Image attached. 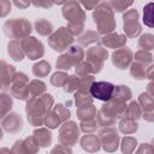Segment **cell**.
I'll return each mask as SVG.
<instances>
[{
    "label": "cell",
    "instance_id": "30",
    "mask_svg": "<svg viewBox=\"0 0 154 154\" xmlns=\"http://www.w3.org/2000/svg\"><path fill=\"white\" fill-rule=\"evenodd\" d=\"M11 10V4L8 0H0V17H5Z\"/></svg>",
    "mask_w": 154,
    "mask_h": 154
},
{
    "label": "cell",
    "instance_id": "34",
    "mask_svg": "<svg viewBox=\"0 0 154 154\" xmlns=\"http://www.w3.org/2000/svg\"><path fill=\"white\" fill-rule=\"evenodd\" d=\"M1 137H2V135H1V130H0V140H1Z\"/></svg>",
    "mask_w": 154,
    "mask_h": 154
},
{
    "label": "cell",
    "instance_id": "25",
    "mask_svg": "<svg viewBox=\"0 0 154 154\" xmlns=\"http://www.w3.org/2000/svg\"><path fill=\"white\" fill-rule=\"evenodd\" d=\"M78 41H79V43H82V45H89V43H93V42L97 41V34L94 32V31L88 30L83 36L79 37Z\"/></svg>",
    "mask_w": 154,
    "mask_h": 154
},
{
    "label": "cell",
    "instance_id": "22",
    "mask_svg": "<svg viewBox=\"0 0 154 154\" xmlns=\"http://www.w3.org/2000/svg\"><path fill=\"white\" fill-rule=\"evenodd\" d=\"M34 135H35V137L37 138V143H40V144H42V146H48V144L51 143V141H52L51 132L47 131V130H43V129L37 130V131L34 132Z\"/></svg>",
    "mask_w": 154,
    "mask_h": 154
},
{
    "label": "cell",
    "instance_id": "26",
    "mask_svg": "<svg viewBox=\"0 0 154 154\" xmlns=\"http://www.w3.org/2000/svg\"><path fill=\"white\" fill-rule=\"evenodd\" d=\"M153 2H149L146 7H144V12H143V20H144V24L148 25L149 28L153 26V23H152V19H153Z\"/></svg>",
    "mask_w": 154,
    "mask_h": 154
},
{
    "label": "cell",
    "instance_id": "4",
    "mask_svg": "<svg viewBox=\"0 0 154 154\" xmlns=\"http://www.w3.org/2000/svg\"><path fill=\"white\" fill-rule=\"evenodd\" d=\"M116 85H113L109 82H91L89 87V94L101 101H109L113 93H114Z\"/></svg>",
    "mask_w": 154,
    "mask_h": 154
},
{
    "label": "cell",
    "instance_id": "21",
    "mask_svg": "<svg viewBox=\"0 0 154 154\" xmlns=\"http://www.w3.org/2000/svg\"><path fill=\"white\" fill-rule=\"evenodd\" d=\"M49 71H51V65H49L48 63L43 61V60L40 61V63H37V64L34 65V67H32V72H34V75L37 76V77H43V76L48 75Z\"/></svg>",
    "mask_w": 154,
    "mask_h": 154
},
{
    "label": "cell",
    "instance_id": "18",
    "mask_svg": "<svg viewBox=\"0 0 154 154\" xmlns=\"http://www.w3.org/2000/svg\"><path fill=\"white\" fill-rule=\"evenodd\" d=\"M102 42L108 46V47H116V48H119L122 47L123 45H125L126 42V36H122V35H108L107 37H103Z\"/></svg>",
    "mask_w": 154,
    "mask_h": 154
},
{
    "label": "cell",
    "instance_id": "5",
    "mask_svg": "<svg viewBox=\"0 0 154 154\" xmlns=\"http://www.w3.org/2000/svg\"><path fill=\"white\" fill-rule=\"evenodd\" d=\"M73 38H72V34L65 29V28H60L58 31H55L51 37H49V46L54 49V51H64L66 49L71 43H72Z\"/></svg>",
    "mask_w": 154,
    "mask_h": 154
},
{
    "label": "cell",
    "instance_id": "19",
    "mask_svg": "<svg viewBox=\"0 0 154 154\" xmlns=\"http://www.w3.org/2000/svg\"><path fill=\"white\" fill-rule=\"evenodd\" d=\"M35 28H36V31H37L40 35H43V36L51 34L52 30H53L52 24H51L48 20L43 19V18H42V19H38V20L35 22Z\"/></svg>",
    "mask_w": 154,
    "mask_h": 154
},
{
    "label": "cell",
    "instance_id": "8",
    "mask_svg": "<svg viewBox=\"0 0 154 154\" xmlns=\"http://www.w3.org/2000/svg\"><path fill=\"white\" fill-rule=\"evenodd\" d=\"M24 53L30 59H38L43 55V46L40 41H37L35 37H26L22 41Z\"/></svg>",
    "mask_w": 154,
    "mask_h": 154
},
{
    "label": "cell",
    "instance_id": "7",
    "mask_svg": "<svg viewBox=\"0 0 154 154\" xmlns=\"http://www.w3.org/2000/svg\"><path fill=\"white\" fill-rule=\"evenodd\" d=\"M63 16L70 22V24H83L84 12L79 7V5L71 0L63 8Z\"/></svg>",
    "mask_w": 154,
    "mask_h": 154
},
{
    "label": "cell",
    "instance_id": "3",
    "mask_svg": "<svg viewBox=\"0 0 154 154\" xmlns=\"http://www.w3.org/2000/svg\"><path fill=\"white\" fill-rule=\"evenodd\" d=\"M4 31L5 34L13 38V40H19L22 37H25L30 34L31 31V25L28 20L24 18H16L14 20H8L4 25Z\"/></svg>",
    "mask_w": 154,
    "mask_h": 154
},
{
    "label": "cell",
    "instance_id": "10",
    "mask_svg": "<svg viewBox=\"0 0 154 154\" xmlns=\"http://www.w3.org/2000/svg\"><path fill=\"white\" fill-rule=\"evenodd\" d=\"M69 117H70L69 109H66L63 105H57V106L53 108L52 113L47 117L46 124H47V126H49V128H57V126H59V124H60L61 122L66 120Z\"/></svg>",
    "mask_w": 154,
    "mask_h": 154
},
{
    "label": "cell",
    "instance_id": "12",
    "mask_svg": "<svg viewBox=\"0 0 154 154\" xmlns=\"http://www.w3.org/2000/svg\"><path fill=\"white\" fill-rule=\"evenodd\" d=\"M60 141L72 146V143H75L78 138V129L77 125L72 122L70 123H65L60 130Z\"/></svg>",
    "mask_w": 154,
    "mask_h": 154
},
{
    "label": "cell",
    "instance_id": "17",
    "mask_svg": "<svg viewBox=\"0 0 154 154\" xmlns=\"http://www.w3.org/2000/svg\"><path fill=\"white\" fill-rule=\"evenodd\" d=\"M8 54L12 57V59L14 60H22L24 57V49H23V45L22 41L19 40H12L8 43Z\"/></svg>",
    "mask_w": 154,
    "mask_h": 154
},
{
    "label": "cell",
    "instance_id": "9",
    "mask_svg": "<svg viewBox=\"0 0 154 154\" xmlns=\"http://www.w3.org/2000/svg\"><path fill=\"white\" fill-rule=\"evenodd\" d=\"M28 84H29V81L24 73H22V72L14 73L13 79H12V84H11L12 95L17 99H25Z\"/></svg>",
    "mask_w": 154,
    "mask_h": 154
},
{
    "label": "cell",
    "instance_id": "32",
    "mask_svg": "<svg viewBox=\"0 0 154 154\" xmlns=\"http://www.w3.org/2000/svg\"><path fill=\"white\" fill-rule=\"evenodd\" d=\"M81 2L85 6L87 10H93V8L97 5L99 0H81Z\"/></svg>",
    "mask_w": 154,
    "mask_h": 154
},
{
    "label": "cell",
    "instance_id": "27",
    "mask_svg": "<svg viewBox=\"0 0 154 154\" xmlns=\"http://www.w3.org/2000/svg\"><path fill=\"white\" fill-rule=\"evenodd\" d=\"M66 78H67V76L64 72H57V73H54L52 76L51 83L53 85H55V87H63L64 83H65V81H66Z\"/></svg>",
    "mask_w": 154,
    "mask_h": 154
},
{
    "label": "cell",
    "instance_id": "20",
    "mask_svg": "<svg viewBox=\"0 0 154 154\" xmlns=\"http://www.w3.org/2000/svg\"><path fill=\"white\" fill-rule=\"evenodd\" d=\"M12 100L7 94H0V118L5 117L6 113L11 109Z\"/></svg>",
    "mask_w": 154,
    "mask_h": 154
},
{
    "label": "cell",
    "instance_id": "14",
    "mask_svg": "<svg viewBox=\"0 0 154 154\" xmlns=\"http://www.w3.org/2000/svg\"><path fill=\"white\" fill-rule=\"evenodd\" d=\"M14 69L11 65H7L5 61H0V88H10V84L14 76Z\"/></svg>",
    "mask_w": 154,
    "mask_h": 154
},
{
    "label": "cell",
    "instance_id": "23",
    "mask_svg": "<svg viewBox=\"0 0 154 154\" xmlns=\"http://www.w3.org/2000/svg\"><path fill=\"white\" fill-rule=\"evenodd\" d=\"M78 83H79V78H77L76 76H69L64 83V90L66 93H71L78 88Z\"/></svg>",
    "mask_w": 154,
    "mask_h": 154
},
{
    "label": "cell",
    "instance_id": "11",
    "mask_svg": "<svg viewBox=\"0 0 154 154\" xmlns=\"http://www.w3.org/2000/svg\"><path fill=\"white\" fill-rule=\"evenodd\" d=\"M137 11L131 10L128 11L124 14V31L128 34V36H136L141 31V26L137 23Z\"/></svg>",
    "mask_w": 154,
    "mask_h": 154
},
{
    "label": "cell",
    "instance_id": "28",
    "mask_svg": "<svg viewBox=\"0 0 154 154\" xmlns=\"http://www.w3.org/2000/svg\"><path fill=\"white\" fill-rule=\"evenodd\" d=\"M131 2H132V0H112L111 1L112 6L116 11H123L129 5H131Z\"/></svg>",
    "mask_w": 154,
    "mask_h": 154
},
{
    "label": "cell",
    "instance_id": "15",
    "mask_svg": "<svg viewBox=\"0 0 154 154\" xmlns=\"http://www.w3.org/2000/svg\"><path fill=\"white\" fill-rule=\"evenodd\" d=\"M22 118L18 113H10L6 114L4 120H2V126L5 128L6 131L8 132H16L22 129Z\"/></svg>",
    "mask_w": 154,
    "mask_h": 154
},
{
    "label": "cell",
    "instance_id": "29",
    "mask_svg": "<svg viewBox=\"0 0 154 154\" xmlns=\"http://www.w3.org/2000/svg\"><path fill=\"white\" fill-rule=\"evenodd\" d=\"M140 46L143 47V49H152L153 47V36L152 35H144L140 40Z\"/></svg>",
    "mask_w": 154,
    "mask_h": 154
},
{
    "label": "cell",
    "instance_id": "33",
    "mask_svg": "<svg viewBox=\"0 0 154 154\" xmlns=\"http://www.w3.org/2000/svg\"><path fill=\"white\" fill-rule=\"evenodd\" d=\"M13 2L17 7H20V8H25L30 5V0H13Z\"/></svg>",
    "mask_w": 154,
    "mask_h": 154
},
{
    "label": "cell",
    "instance_id": "2",
    "mask_svg": "<svg viewBox=\"0 0 154 154\" xmlns=\"http://www.w3.org/2000/svg\"><path fill=\"white\" fill-rule=\"evenodd\" d=\"M93 18H94V22L99 26V31L102 32V34L111 32L114 29V26H116V22L113 20L112 11L105 4H102L97 8H95Z\"/></svg>",
    "mask_w": 154,
    "mask_h": 154
},
{
    "label": "cell",
    "instance_id": "13",
    "mask_svg": "<svg viewBox=\"0 0 154 154\" xmlns=\"http://www.w3.org/2000/svg\"><path fill=\"white\" fill-rule=\"evenodd\" d=\"M131 58H132V53L126 47H119V49L116 51L112 55L113 64L118 69H126Z\"/></svg>",
    "mask_w": 154,
    "mask_h": 154
},
{
    "label": "cell",
    "instance_id": "31",
    "mask_svg": "<svg viewBox=\"0 0 154 154\" xmlns=\"http://www.w3.org/2000/svg\"><path fill=\"white\" fill-rule=\"evenodd\" d=\"M31 1H32L34 6H36V7H45V8H47V7H51L53 5L52 0H31Z\"/></svg>",
    "mask_w": 154,
    "mask_h": 154
},
{
    "label": "cell",
    "instance_id": "1",
    "mask_svg": "<svg viewBox=\"0 0 154 154\" xmlns=\"http://www.w3.org/2000/svg\"><path fill=\"white\" fill-rule=\"evenodd\" d=\"M53 103V99L49 94H45L36 99L28 101L26 112H28V120L34 125H40L43 122L45 113L51 109Z\"/></svg>",
    "mask_w": 154,
    "mask_h": 154
},
{
    "label": "cell",
    "instance_id": "24",
    "mask_svg": "<svg viewBox=\"0 0 154 154\" xmlns=\"http://www.w3.org/2000/svg\"><path fill=\"white\" fill-rule=\"evenodd\" d=\"M72 65H75V64H73L72 59L70 58V55H69L67 53L64 54V55H61V57L57 60V67H59V69H61V70H69Z\"/></svg>",
    "mask_w": 154,
    "mask_h": 154
},
{
    "label": "cell",
    "instance_id": "16",
    "mask_svg": "<svg viewBox=\"0 0 154 154\" xmlns=\"http://www.w3.org/2000/svg\"><path fill=\"white\" fill-rule=\"evenodd\" d=\"M45 90H46V87H45V84L42 82L32 81L30 84H28L25 97H28V101H30L32 99H36V97L41 96V93H43Z\"/></svg>",
    "mask_w": 154,
    "mask_h": 154
},
{
    "label": "cell",
    "instance_id": "6",
    "mask_svg": "<svg viewBox=\"0 0 154 154\" xmlns=\"http://www.w3.org/2000/svg\"><path fill=\"white\" fill-rule=\"evenodd\" d=\"M87 63L89 64L91 72H99L102 67L103 60L107 58V51L102 47H91L87 54Z\"/></svg>",
    "mask_w": 154,
    "mask_h": 154
}]
</instances>
